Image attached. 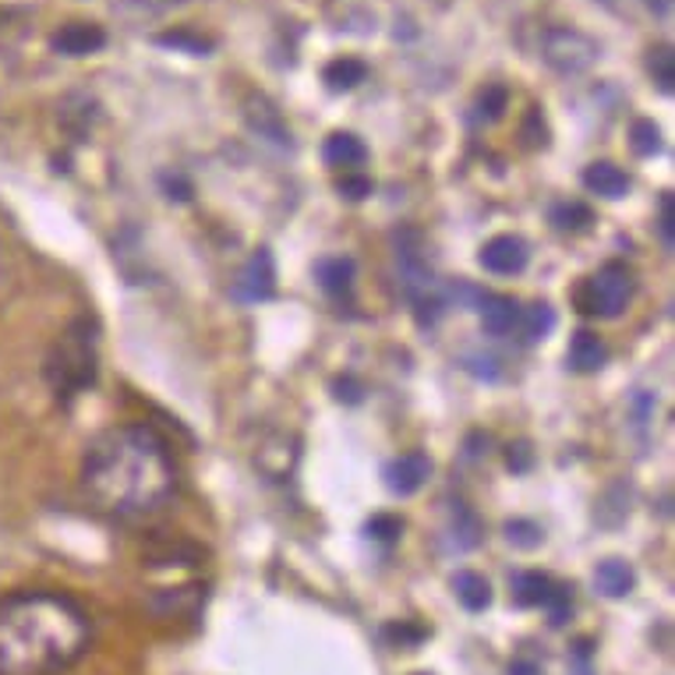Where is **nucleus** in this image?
I'll list each match as a JSON object with an SVG mask.
<instances>
[{
	"label": "nucleus",
	"mask_w": 675,
	"mask_h": 675,
	"mask_svg": "<svg viewBox=\"0 0 675 675\" xmlns=\"http://www.w3.org/2000/svg\"><path fill=\"white\" fill-rule=\"evenodd\" d=\"M672 192H665L662 195V238H665V248H672L675 244V219H672Z\"/></svg>",
	"instance_id": "c9c22d12"
},
{
	"label": "nucleus",
	"mask_w": 675,
	"mask_h": 675,
	"mask_svg": "<svg viewBox=\"0 0 675 675\" xmlns=\"http://www.w3.org/2000/svg\"><path fill=\"white\" fill-rule=\"evenodd\" d=\"M648 71L657 82V89H662L665 96H672V89H675V54H672V46H654V50L648 54Z\"/></svg>",
	"instance_id": "393cba45"
},
{
	"label": "nucleus",
	"mask_w": 675,
	"mask_h": 675,
	"mask_svg": "<svg viewBox=\"0 0 675 675\" xmlns=\"http://www.w3.org/2000/svg\"><path fill=\"white\" fill-rule=\"evenodd\" d=\"M322 160L329 167H336V170L347 174V170H354V167H361V163L368 160V149H365V142H361L357 135L333 131V135L325 138V146H322Z\"/></svg>",
	"instance_id": "4468645a"
},
{
	"label": "nucleus",
	"mask_w": 675,
	"mask_h": 675,
	"mask_svg": "<svg viewBox=\"0 0 675 675\" xmlns=\"http://www.w3.org/2000/svg\"><path fill=\"white\" fill-rule=\"evenodd\" d=\"M336 400H347V403H361V382H354V379H336Z\"/></svg>",
	"instance_id": "e433bc0d"
},
{
	"label": "nucleus",
	"mask_w": 675,
	"mask_h": 675,
	"mask_svg": "<svg viewBox=\"0 0 675 675\" xmlns=\"http://www.w3.org/2000/svg\"><path fill=\"white\" fill-rule=\"evenodd\" d=\"M160 46H170V50H181V54H192V57H206L213 50V39L198 36L195 28H170V33L156 36Z\"/></svg>",
	"instance_id": "b1692460"
},
{
	"label": "nucleus",
	"mask_w": 675,
	"mask_h": 675,
	"mask_svg": "<svg viewBox=\"0 0 675 675\" xmlns=\"http://www.w3.org/2000/svg\"><path fill=\"white\" fill-rule=\"evenodd\" d=\"M594 587H598L605 598L619 602V598H626V594L637 587V573H633L630 562L605 559V562H598V570H594Z\"/></svg>",
	"instance_id": "2eb2a0df"
},
{
	"label": "nucleus",
	"mask_w": 675,
	"mask_h": 675,
	"mask_svg": "<svg viewBox=\"0 0 675 675\" xmlns=\"http://www.w3.org/2000/svg\"><path fill=\"white\" fill-rule=\"evenodd\" d=\"M453 594L467 611H484L492 605V584L474 570H460L453 576Z\"/></svg>",
	"instance_id": "6ab92c4d"
},
{
	"label": "nucleus",
	"mask_w": 675,
	"mask_h": 675,
	"mask_svg": "<svg viewBox=\"0 0 675 675\" xmlns=\"http://www.w3.org/2000/svg\"><path fill=\"white\" fill-rule=\"evenodd\" d=\"M510 587H513V602L520 605V608H541L545 598H548V591H552V580H548L545 573H516L510 580Z\"/></svg>",
	"instance_id": "aec40b11"
},
{
	"label": "nucleus",
	"mask_w": 675,
	"mask_h": 675,
	"mask_svg": "<svg viewBox=\"0 0 675 675\" xmlns=\"http://www.w3.org/2000/svg\"><path fill=\"white\" fill-rule=\"evenodd\" d=\"M552 224L559 230H570V233H580L594 224V209L587 202H576V198H567V202H556L552 206Z\"/></svg>",
	"instance_id": "4be33fe9"
},
{
	"label": "nucleus",
	"mask_w": 675,
	"mask_h": 675,
	"mask_svg": "<svg viewBox=\"0 0 675 675\" xmlns=\"http://www.w3.org/2000/svg\"><path fill=\"white\" fill-rule=\"evenodd\" d=\"M510 675H541V668L527 662V657H516V662L510 665Z\"/></svg>",
	"instance_id": "4c0bfd02"
},
{
	"label": "nucleus",
	"mask_w": 675,
	"mask_h": 675,
	"mask_svg": "<svg viewBox=\"0 0 675 675\" xmlns=\"http://www.w3.org/2000/svg\"><path fill=\"white\" fill-rule=\"evenodd\" d=\"M502 530H506V541H510L513 548H524V552H530V548H538L541 538H545L541 527L534 524V520H510Z\"/></svg>",
	"instance_id": "c85d7f7f"
},
{
	"label": "nucleus",
	"mask_w": 675,
	"mask_h": 675,
	"mask_svg": "<svg viewBox=\"0 0 675 675\" xmlns=\"http://www.w3.org/2000/svg\"><path fill=\"white\" fill-rule=\"evenodd\" d=\"M608 361V351L598 333H591V329H576L573 340H570V368L580 371V375H594L602 371Z\"/></svg>",
	"instance_id": "f8f14e48"
},
{
	"label": "nucleus",
	"mask_w": 675,
	"mask_h": 675,
	"mask_svg": "<svg viewBox=\"0 0 675 675\" xmlns=\"http://www.w3.org/2000/svg\"><path fill=\"white\" fill-rule=\"evenodd\" d=\"M100 357H96V322L89 316H78L68 322V329L60 333L50 351L43 357V379L54 389V397L60 403H71L78 392H85L96 382Z\"/></svg>",
	"instance_id": "7ed1b4c3"
},
{
	"label": "nucleus",
	"mask_w": 675,
	"mask_h": 675,
	"mask_svg": "<svg viewBox=\"0 0 675 675\" xmlns=\"http://www.w3.org/2000/svg\"><path fill=\"white\" fill-rule=\"evenodd\" d=\"M92 648V619L71 594L19 591L0 598V675H57Z\"/></svg>",
	"instance_id": "f03ea898"
},
{
	"label": "nucleus",
	"mask_w": 675,
	"mask_h": 675,
	"mask_svg": "<svg viewBox=\"0 0 675 675\" xmlns=\"http://www.w3.org/2000/svg\"><path fill=\"white\" fill-rule=\"evenodd\" d=\"M584 187L591 195L616 202L630 192V178H626V170H619L616 163H591L584 170Z\"/></svg>",
	"instance_id": "dca6fc26"
},
{
	"label": "nucleus",
	"mask_w": 675,
	"mask_h": 675,
	"mask_svg": "<svg viewBox=\"0 0 675 675\" xmlns=\"http://www.w3.org/2000/svg\"><path fill=\"white\" fill-rule=\"evenodd\" d=\"M233 297L244 305H262L276 297V262L270 255V248H259L255 255L244 262L241 276L233 279Z\"/></svg>",
	"instance_id": "423d86ee"
},
{
	"label": "nucleus",
	"mask_w": 675,
	"mask_h": 675,
	"mask_svg": "<svg viewBox=\"0 0 675 675\" xmlns=\"http://www.w3.org/2000/svg\"><path fill=\"white\" fill-rule=\"evenodd\" d=\"M520 138H524V146H530V149H545V146H548V128H545V117H541V110H538V106H530V110H527L524 128H520Z\"/></svg>",
	"instance_id": "2f4dec72"
},
{
	"label": "nucleus",
	"mask_w": 675,
	"mask_h": 675,
	"mask_svg": "<svg viewBox=\"0 0 675 675\" xmlns=\"http://www.w3.org/2000/svg\"><path fill=\"white\" fill-rule=\"evenodd\" d=\"M316 276H319V287H322L329 297L343 301V297H351V290H354L357 265H354V259H347V255H333V259H322V262L316 265Z\"/></svg>",
	"instance_id": "ddd939ff"
},
{
	"label": "nucleus",
	"mask_w": 675,
	"mask_h": 675,
	"mask_svg": "<svg viewBox=\"0 0 675 675\" xmlns=\"http://www.w3.org/2000/svg\"><path fill=\"white\" fill-rule=\"evenodd\" d=\"M478 311H481L484 333H489V336H506V333H513L516 325H520V311L524 308L516 305L513 297H506V294H484Z\"/></svg>",
	"instance_id": "9b49d317"
},
{
	"label": "nucleus",
	"mask_w": 675,
	"mask_h": 675,
	"mask_svg": "<svg viewBox=\"0 0 675 675\" xmlns=\"http://www.w3.org/2000/svg\"><path fill=\"white\" fill-rule=\"evenodd\" d=\"M548 611V622L552 626H567L570 611H573V591L567 584H552V591H548V598L541 605Z\"/></svg>",
	"instance_id": "cd10ccee"
},
{
	"label": "nucleus",
	"mask_w": 675,
	"mask_h": 675,
	"mask_svg": "<svg viewBox=\"0 0 675 675\" xmlns=\"http://www.w3.org/2000/svg\"><path fill=\"white\" fill-rule=\"evenodd\" d=\"M598 54H602L598 39H591L587 33H580V28H570V25H552V28H545V36H541L545 65L559 75H584L594 60H598Z\"/></svg>",
	"instance_id": "39448f33"
},
{
	"label": "nucleus",
	"mask_w": 675,
	"mask_h": 675,
	"mask_svg": "<svg viewBox=\"0 0 675 675\" xmlns=\"http://www.w3.org/2000/svg\"><path fill=\"white\" fill-rule=\"evenodd\" d=\"M336 192L347 202H365L371 195V178L357 174V170H347V174L336 181Z\"/></svg>",
	"instance_id": "473e14b6"
},
{
	"label": "nucleus",
	"mask_w": 675,
	"mask_h": 675,
	"mask_svg": "<svg viewBox=\"0 0 675 675\" xmlns=\"http://www.w3.org/2000/svg\"><path fill=\"white\" fill-rule=\"evenodd\" d=\"M428 637V630H425V626H417V622H392V626H386V640H392V648H407V651H411V648H417V643L421 640H425Z\"/></svg>",
	"instance_id": "7c9ffc66"
},
{
	"label": "nucleus",
	"mask_w": 675,
	"mask_h": 675,
	"mask_svg": "<svg viewBox=\"0 0 675 675\" xmlns=\"http://www.w3.org/2000/svg\"><path fill=\"white\" fill-rule=\"evenodd\" d=\"M181 4H187V0H114V14H121V19H128L135 25H142V22L160 19V14L174 11Z\"/></svg>",
	"instance_id": "412c9836"
},
{
	"label": "nucleus",
	"mask_w": 675,
	"mask_h": 675,
	"mask_svg": "<svg viewBox=\"0 0 675 675\" xmlns=\"http://www.w3.org/2000/svg\"><path fill=\"white\" fill-rule=\"evenodd\" d=\"M520 329H524V340L527 343H538L556 329V308L548 301L530 305L527 311H520Z\"/></svg>",
	"instance_id": "5701e85b"
},
{
	"label": "nucleus",
	"mask_w": 675,
	"mask_h": 675,
	"mask_svg": "<svg viewBox=\"0 0 675 675\" xmlns=\"http://www.w3.org/2000/svg\"><path fill=\"white\" fill-rule=\"evenodd\" d=\"M506 106H510V89L506 85H484L481 89V96H478V117L481 121H499L502 114H506Z\"/></svg>",
	"instance_id": "a878e982"
},
{
	"label": "nucleus",
	"mask_w": 675,
	"mask_h": 675,
	"mask_svg": "<svg viewBox=\"0 0 675 675\" xmlns=\"http://www.w3.org/2000/svg\"><path fill=\"white\" fill-rule=\"evenodd\" d=\"M160 184H163V192L167 198H178V202H192L195 195V184L187 181L181 170H167V174H160Z\"/></svg>",
	"instance_id": "72a5a7b5"
},
{
	"label": "nucleus",
	"mask_w": 675,
	"mask_h": 675,
	"mask_svg": "<svg viewBox=\"0 0 675 675\" xmlns=\"http://www.w3.org/2000/svg\"><path fill=\"white\" fill-rule=\"evenodd\" d=\"M478 262L495 276H516V273L527 270L530 248H527L524 238H516V233H499V238H492L489 244L481 248Z\"/></svg>",
	"instance_id": "6e6552de"
},
{
	"label": "nucleus",
	"mask_w": 675,
	"mask_h": 675,
	"mask_svg": "<svg viewBox=\"0 0 675 675\" xmlns=\"http://www.w3.org/2000/svg\"><path fill=\"white\" fill-rule=\"evenodd\" d=\"M648 8L657 14V19H668V11H672V0H648Z\"/></svg>",
	"instance_id": "58836bf2"
},
{
	"label": "nucleus",
	"mask_w": 675,
	"mask_h": 675,
	"mask_svg": "<svg viewBox=\"0 0 675 675\" xmlns=\"http://www.w3.org/2000/svg\"><path fill=\"white\" fill-rule=\"evenodd\" d=\"M50 46L60 57H89V54H100L106 46V33L96 22H68L50 36Z\"/></svg>",
	"instance_id": "9d476101"
},
{
	"label": "nucleus",
	"mask_w": 675,
	"mask_h": 675,
	"mask_svg": "<svg viewBox=\"0 0 675 675\" xmlns=\"http://www.w3.org/2000/svg\"><path fill=\"white\" fill-rule=\"evenodd\" d=\"M382 478H386V489L392 495H400V499L421 492L425 489V481L432 478L428 453L414 449V453H403V457H397V460H389L386 470H382Z\"/></svg>",
	"instance_id": "0eeeda50"
},
{
	"label": "nucleus",
	"mask_w": 675,
	"mask_h": 675,
	"mask_svg": "<svg viewBox=\"0 0 675 675\" xmlns=\"http://www.w3.org/2000/svg\"><path fill=\"white\" fill-rule=\"evenodd\" d=\"M449 545L457 548V552H470V548H478L481 541V520L474 516V510L467 506V502H449Z\"/></svg>",
	"instance_id": "f3484780"
},
{
	"label": "nucleus",
	"mask_w": 675,
	"mask_h": 675,
	"mask_svg": "<svg viewBox=\"0 0 675 675\" xmlns=\"http://www.w3.org/2000/svg\"><path fill=\"white\" fill-rule=\"evenodd\" d=\"M576 308L584 316H598V319H619L622 308L630 305L633 297V273L626 270L622 262H608L598 273L576 287Z\"/></svg>",
	"instance_id": "20e7f679"
},
{
	"label": "nucleus",
	"mask_w": 675,
	"mask_h": 675,
	"mask_svg": "<svg viewBox=\"0 0 675 675\" xmlns=\"http://www.w3.org/2000/svg\"><path fill=\"white\" fill-rule=\"evenodd\" d=\"M411 675H432V672H411Z\"/></svg>",
	"instance_id": "ea45409f"
},
{
	"label": "nucleus",
	"mask_w": 675,
	"mask_h": 675,
	"mask_svg": "<svg viewBox=\"0 0 675 675\" xmlns=\"http://www.w3.org/2000/svg\"><path fill=\"white\" fill-rule=\"evenodd\" d=\"M368 538L371 541H379V545H392L403 534V520L400 516H392V513H375L371 520H368Z\"/></svg>",
	"instance_id": "c756f323"
},
{
	"label": "nucleus",
	"mask_w": 675,
	"mask_h": 675,
	"mask_svg": "<svg viewBox=\"0 0 675 675\" xmlns=\"http://www.w3.org/2000/svg\"><path fill=\"white\" fill-rule=\"evenodd\" d=\"M368 78V65L357 57H336L322 68V82L329 92H351Z\"/></svg>",
	"instance_id": "a211bd4d"
},
{
	"label": "nucleus",
	"mask_w": 675,
	"mask_h": 675,
	"mask_svg": "<svg viewBox=\"0 0 675 675\" xmlns=\"http://www.w3.org/2000/svg\"><path fill=\"white\" fill-rule=\"evenodd\" d=\"M630 146H633L637 156H654L657 149H662V131H657V124L648 121V117L633 121V128H630Z\"/></svg>",
	"instance_id": "bb28decb"
},
{
	"label": "nucleus",
	"mask_w": 675,
	"mask_h": 675,
	"mask_svg": "<svg viewBox=\"0 0 675 675\" xmlns=\"http://www.w3.org/2000/svg\"><path fill=\"white\" fill-rule=\"evenodd\" d=\"M244 121H248V128L255 131L259 138H270V142L284 146V149L294 146V135H290V128H287L284 114H279L273 100L259 96V92L244 100Z\"/></svg>",
	"instance_id": "1a4fd4ad"
},
{
	"label": "nucleus",
	"mask_w": 675,
	"mask_h": 675,
	"mask_svg": "<svg viewBox=\"0 0 675 675\" xmlns=\"http://www.w3.org/2000/svg\"><path fill=\"white\" fill-rule=\"evenodd\" d=\"M506 464H510V470H516V474H527V470L534 467V449L527 443H513L506 449Z\"/></svg>",
	"instance_id": "f704fd0d"
},
{
	"label": "nucleus",
	"mask_w": 675,
	"mask_h": 675,
	"mask_svg": "<svg viewBox=\"0 0 675 675\" xmlns=\"http://www.w3.org/2000/svg\"><path fill=\"white\" fill-rule=\"evenodd\" d=\"M82 489L100 513L114 520H142L178 489L167 438L149 425L103 432L82 460Z\"/></svg>",
	"instance_id": "f257e3e1"
}]
</instances>
